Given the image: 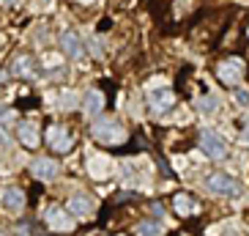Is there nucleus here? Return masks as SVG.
I'll list each match as a JSON object with an SVG mask.
<instances>
[{
    "mask_svg": "<svg viewBox=\"0 0 249 236\" xmlns=\"http://www.w3.org/2000/svg\"><path fill=\"white\" fill-rule=\"evenodd\" d=\"M235 102L241 104V107H249V91H235Z\"/></svg>",
    "mask_w": 249,
    "mask_h": 236,
    "instance_id": "6ab92c4d",
    "label": "nucleus"
},
{
    "mask_svg": "<svg viewBox=\"0 0 249 236\" xmlns=\"http://www.w3.org/2000/svg\"><path fill=\"white\" fill-rule=\"evenodd\" d=\"M140 234H142V236H156V234H159V228H156L154 222H142V228H140Z\"/></svg>",
    "mask_w": 249,
    "mask_h": 236,
    "instance_id": "a211bd4d",
    "label": "nucleus"
},
{
    "mask_svg": "<svg viewBox=\"0 0 249 236\" xmlns=\"http://www.w3.org/2000/svg\"><path fill=\"white\" fill-rule=\"evenodd\" d=\"M200 148H203L211 159H225L227 157V143L222 140L216 132H211V129H203V132H200Z\"/></svg>",
    "mask_w": 249,
    "mask_h": 236,
    "instance_id": "7ed1b4c3",
    "label": "nucleus"
},
{
    "mask_svg": "<svg viewBox=\"0 0 249 236\" xmlns=\"http://www.w3.org/2000/svg\"><path fill=\"white\" fill-rule=\"evenodd\" d=\"M19 0H3V6H17Z\"/></svg>",
    "mask_w": 249,
    "mask_h": 236,
    "instance_id": "aec40b11",
    "label": "nucleus"
},
{
    "mask_svg": "<svg viewBox=\"0 0 249 236\" xmlns=\"http://www.w3.org/2000/svg\"><path fill=\"white\" fill-rule=\"evenodd\" d=\"M17 138L22 140L25 148H36L38 143H41V138H38V126L33 124V121H22V124L17 126Z\"/></svg>",
    "mask_w": 249,
    "mask_h": 236,
    "instance_id": "9b49d317",
    "label": "nucleus"
},
{
    "mask_svg": "<svg viewBox=\"0 0 249 236\" xmlns=\"http://www.w3.org/2000/svg\"><path fill=\"white\" fill-rule=\"evenodd\" d=\"M181 236H189V234H181Z\"/></svg>",
    "mask_w": 249,
    "mask_h": 236,
    "instance_id": "393cba45",
    "label": "nucleus"
},
{
    "mask_svg": "<svg viewBox=\"0 0 249 236\" xmlns=\"http://www.w3.org/2000/svg\"><path fill=\"white\" fill-rule=\"evenodd\" d=\"M69 209H71V214H77L80 220H85V217H90V214H93V200H90L88 195H71Z\"/></svg>",
    "mask_w": 249,
    "mask_h": 236,
    "instance_id": "4468645a",
    "label": "nucleus"
},
{
    "mask_svg": "<svg viewBox=\"0 0 249 236\" xmlns=\"http://www.w3.org/2000/svg\"><path fill=\"white\" fill-rule=\"evenodd\" d=\"M126 129L121 121H115V118H96L93 124V140L102 143V146H121V143H126Z\"/></svg>",
    "mask_w": 249,
    "mask_h": 236,
    "instance_id": "f257e3e1",
    "label": "nucleus"
},
{
    "mask_svg": "<svg viewBox=\"0 0 249 236\" xmlns=\"http://www.w3.org/2000/svg\"><path fill=\"white\" fill-rule=\"evenodd\" d=\"M0 236H8V234H3V231H0Z\"/></svg>",
    "mask_w": 249,
    "mask_h": 236,
    "instance_id": "b1692460",
    "label": "nucleus"
},
{
    "mask_svg": "<svg viewBox=\"0 0 249 236\" xmlns=\"http://www.w3.org/2000/svg\"><path fill=\"white\" fill-rule=\"evenodd\" d=\"M176 104V94L167 88H161V91H154V94L148 96V107L154 113H167L170 107Z\"/></svg>",
    "mask_w": 249,
    "mask_h": 236,
    "instance_id": "6e6552de",
    "label": "nucleus"
},
{
    "mask_svg": "<svg viewBox=\"0 0 249 236\" xmlns=\"http://www.w3.org/2000/svg\"><path fill=\"white\" fill-rule=\"evenodd\" d=\"M6 140H8V135L3 132V129H0V143H6Z\"/></svg>",
    "mask_w": 249,
    "mask_h": 236,
    "instance_id": "412c9836",
    "label": "nucleus"
},
{
    "mask_svg": "<svg viewBox=\"0 0 249 236\" xmlns=\"http://www.w3.org/2000/svg\"><path fill=\"white\" fill-rule=\"evenodd\" d=\"M173 209H176L178 217H195V214H200V203L192 195H186V192H178L176 198H173Z\"/></svg>",
    "mask_w": 249,
    "mask_h": 236,
    "instance_id": "0eeeda50",
    "label": "nucleus"
},
{
    "mask_svg": "<svg viewBox=\"0 0 249 236\" xmlns=\"http://www.w3.org/2000/svg\"><path fill=\"white\" fill-rule=\"evenodd\" d=\"M60 50L66 52L69 58H82L85 47H82V41H80V36H77V33L63 30V33H60Z\"/></svg>",
    "mask_w": 249,
    "mask_h": 236,
    "instance_id": "9d476101",
    "label": "nucleus"
},
{
    "mask_svg": "<svg viewBox=\"0 0 249 236\" xmlns=\"http://www.w3.org/2000/svg\"><path fill=\"white\" fill-rule=\"evenodd\" d=\"M3 80H6V74H3V72H0V82H3Z\"/></svg>",
    "mask_w": 249,
    "mask_h": 236,
    "instance_id": "4be33fe9",
    "label": "nucleus"
},
{
    "mask_svg": "<svg viewBox=\"0 0 249 236\" xmlns=\"http://www.w3.org/2000/svg\"><path fill=\"white\" fill-rule=\"evenodd\" d=\"M30 173L41 181H52V178H58V162H52V159H36V162L30 165Z\"/></svg>",
    "mask_w": 249,
    "mask_h": 236,
    "instance_id": "f8f14e48",
    "label": "nucleus"
},
{
    "mask_svg": "<svg viewBox=\"0 0 249 236\" xmlns=\"http://www.w3.org/2000/svg\"><path fill=\"white\" fill-rule=\"evenodd\" d=\"M112 159H107V157H90L88 159V173L93 178H110L112 176Z\"/></svg>",
    "mask_w": 249,
    "mask_h": 236,
    "instance_id": "ddd939ff",
    "label": "nucleus"
},
{
    "mask_svg": "<svg viewBox=\"0 0 249 236\" xmlns=\"http://www.w3.org/2000/svg\"><path fill=\"white\" fill-rule=\"evenodd\" d=\"M102 107H104V94L102 91H88L85 94V102H82L85 116H102Z\"/></svg>",
    "mask_w": 249,
    "mask_h": 236,
    "instance_id": "2eb2a0df",
    "label": "nucleus"
},
{
    "mask_svg": "<svg viewBox=\"0 0 249 236\" xmlns=\"http://www.w3.org/2000/svg\"><path fill=\"white\" fill-rule=\"evenodd\" d=\"M47 143H50L52 151H58V154H69L74 148V138L63 124H50L47 126Z\"/></svg>",
    "mask_w": 249,
    "mask_h": 236,
    "instance_id": "f03ea898",
    "label": "nucleus"
},
{
    "mask_svg": "<svg viewBox=\"0 0 249 236\" xmlns=\"http://www.w3.org/2000/svg\"><path fill=\"white\" fill-rule=\"evenodd\" d=\"M11 74L14 77H36V58L22 52V55H17L11 60Z\"/></svg>",
    "mask_w": 249,
    "mask_h": 236,
    "instance_id": "1a4fd4ad",
    "label": "nucleus"
},
{
    "mask_svg": "<svg viewBox=\"0 0 249 236\" xmlns=\"http://www.w3.org/2000/svg\"><path fill=\"white\" fill-rule=\"evenodd\" d=\"M241 72H244V63L238 58H230V60H225V63L216 66V77H219V82H225V85H230V88L241 82Z\"/></svg>",
    "mask_w": 249,
    "mask_h": 236,
    "instance_id": "423d86ee",
    "label": "nucleus"
},
{
    "mask_svg": "<svg viewBox=\"0 0 249 236\" xmlns=\"http://www.w3.org/2000/svg\"><path fill=\"white\" fill-rule=\"evenodd\" d=\"M197 107H200L203 113H213V110H216V96H211V94H208V96H200V99H197Z\"/></svg>",
    "mask_w": 249,
    "mask_h": 236,
    "instance_id": "f3484780",
    "label": "nucleus"
},
{
    "mask_svg": "<svg viewBox=\"0 0 249 236\" xmlns=\"http://www.w3.org/2000/svg\"><path fill=\"white\" fill-rule=\"evenodd\" d=\"M44 220H47V225H50L52 231H58V234H69V231H74V220L69 217V212H63L60 206H50V209H47Z\"/></svg>",
    "mask_w": 249,
    "mask_h": 236,
    "instance_id": "39448f33",
    "label": "nucleus"
},
{
    "mask_svg": "<svg viewBox=\"0 0 249 236\" xmlns=\"http://www.w3.org/2000/svg\"><path fill=\"white\" fill-rule=\"evenodd\" d=\"M3 203H6V209H11V212H19V209L25 206V192L19 190V187H8V190L3 192Z\"/></svg>",
    "mask_w": 249,
    "mask_h": 236,
    "instance_id": "dca6fc26",
    "label": "nucleus"
},
{
    "mask_svg": "<svg viewBox=\"0 0 249 236\" xmlns=\"http://www.w3.org/2000/svg\"><path fill=\"white\" fill-rule=\"evenodd\" d=\"M247 36H249V30H247Z\"/></svg>",
    "mask_w": 249,
    "mask_h": 236,
    "instance_id": "a878e982",
    "label": "nucleus"
},
{
    "mask_svg": "<svg viewBox=\"0 0 249 236\" xmlns=\"http://www.w3.org/2000/svg\"><path fill=\"white\" fill-rule=\"evenodd\" d=\"M77 3H90V0H77Z\"/></svg>",
    "mask_w": 249,
    "mask_h": 236,
    "instance_id": "5701e85b",
    "label": "nucleus"
},
{
    "mask_svg": "<svg viewBox=\"0 0 249 236\" xmlns=\"http://www.w3.org/2000/svg\"><path fill=\"white\" fill-rule=\"evenodd\" d=\"M205 187H208L213 195H225V198L238 195V181H235L233 176H227V173H211L208 181H205Z\"/></svg>",
    "mask_w": 249,
    "mask_h": 236,
    "instance_id": "20e7f679",
    "label": "nucleus"
}]
</instances>
